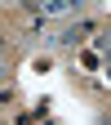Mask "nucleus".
<instances>
[{
  "mask_svg": "<svg viewBox=\"0 0 111 125\" xmlns=\"http://www.w3.org/2000/svg\"><path fill=\"white\" fill-rule=\"evenodd\" d=\"M107 49H111V40H107Z\"/></svg>",
  "mask_w": 111,
  "mask_h": 125,
  "instance_id": "nucleus-3",
  "label": "nucleus"
},
{
  "mask_svg": "<svg viewBox=\"0 0 111 125\" xmlns=\"http://www.w3.org/2000/svg\"><path fill=\"white\" fill-rule=\"evenodd\" d=\"M31 5H36L40 13H67V9L80 5V0H31Z\"/></svg>",
  "mask_w": 111,
  "mask_h": 125,
  "instance_id": "nucleus-1",
  "label": "nucleus"
},
{
  "mask_svg": "<svg viewBox=\"0 0 111 125\" xmlns=\"http://www.w3.org/2000/svg\"><path fill=\"white\" fill-rule=\"evenodd\" d=\"M0 49H5V40H0Z\"/></svg>",
  "mask_w": 111,
  "mask_h": 125,
  "instance_id": "nucleus-2",
  "label": "nucleus"
}]
</instances>
